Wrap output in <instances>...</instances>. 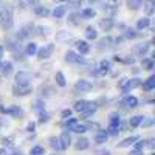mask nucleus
Returning a JSON list of instances; mask_svg holds the SVG:
<instances>
[{"instance_id": "1", "label": "nucleus", "mask_w": 155, "mask_h": 155, "mask_svg": "<svg viewBox=\"0 0 155 155\" xmlns=\"http://www.w3.org/2000/svg\"><path fill=\"white\" fill-rule=\"evenodd\" d=\"M14 23V16H12V9L11 8H6L3 12H2V17H0V27L3 30H9Z\"/></svg>"}, {"instance_id": "2", "label": "nucleus", "mask_w": 155, "mask_h": 155, "mask_svg": "<svg viewBox=\"0 0 155 155\" xmlns=\"http://www.w3.org/2000/svg\"><path fill=\"white\" fill-rule=\"evenodd\" d=\"M31 81H33V76H31L30 71L22 70V71H19V73L16 74V85L28 87V85H31Z\"/></svg>"}, {"instance_id": "3", "label": "nucleus", "mask_w": 155, "mask_h": 155, "mask_svg": "<svg viewBox=\"0 0 155 155\" xmlns=\"http://www.w3.org/2000/svg\"><path fill=\"white\" fill-rule=\"evenodd\" d=\"M0 112L8 115V116H12V118H22L23 116V109L19 107V106H9V107H0Z\"/></svg>"}, {"instance_id": "4", "label": "nucleus", "mask_w": 155, "mask_h": 155, "mask_svg": "<svg viewBox=\"0 0 155 155\" xmlns=\"http://www.w3.org/2000/svg\"><path fill=\"white\" fill-rule=\"evenodd\" d=\"M53 51H54V44H48V45H45L42 48H37L36 54H37V58L41 61H45V59H48L51 54H53Z\"/></svg>"}, {"instance_id": "5", "label": "nucleus", "mask_w": 155, "mask_h": 155, "mask_svg": "<svg viewBox=\"0 0 155 155\" xmlns=\"http://www.w3.org/2000/svg\"><path fill=\"white\" fill-rule=\"evenodd\" d=\"M92 88H93L92 82L85 81V79H79V81L74 84V92H76V93H87V92H90Z\"/></svg>"}, {"instance_id": "6", "label": "nucleus", "mask_w": 155, "mask_h": 155, "mask_svg": "<svg viewBox=\"0 0 155 155\" xmlns=\"http://www.w3.org/2000/svg\"><path fill=\"white\" fill-rule=\"evenodd\" d=\"M59 143H61V149L62 150H65V149H68L70 146H71V134L70 132H67V130H64L62 134H61V137H59Z\"/></svg>"}, {"instance_id": "7", "label": "nucleus", "mask_w": 155, "mask_h": 155, "mask_svg": "<svg viewBox=\"0 0 155 155\" xmlns=\"http://www.w3.org/2000/svg\"><path fill=\"white\" fill-rule=\"evenodd\" d=\"M113 47H115V41H113V37H110V36H106V37L99 39V42H98V48L99 50H110Z\"/></svg>"}, {"instance_id": "8", "label": "nucleus", "mask_w": 155, "mask_h": 155, "mask_svg": "<svg viewBox=\"0 0 155 155\" xmlns=\"http://www.w3.org/2000/svg\"><path fill=\"white\" fill-rule=\"evenodd\" d=\"M33 30H34V25H33V23L23 25V27L19 30V33H17V39H28V37L31 36Z\"/></svg>"}, {"instance_id": "9", "label": "nucleus", "mask_w": 155, "mask_h": 155, "mask_svg": "<svg viewBox=\"0 0 155 155\" xmlns=\"http://www.w3.org/2000/svg\"><path fill=\"white\" fill-rule=\"evenodd\" d=\"M141 85V79H138V78H132V79H127L126 84L123 85V92H129V90H134V88H138Z\"/></svg>"}, {"instance_id": "10", "label": "nucleus", "mask_w": 155, "mask_h": 155, "mask_svg": "<svg viewBox=\"0 0 155 155\" xmlns=\"http://www.w3.org/2000/svg\"><path fill=\"white\" fill-rule=\"evenodd\" d=\"M31 92H33L31 85H28V87L14 85V87H12V95H14V96H27V95H30Z\"/></svg>"}, {"instance_id": "11", "label": "nucleus", "mask_w": 155, "mask_h": 155, "mask_svg": "<svg viewBox=\"0 0 155 155\" xmlns=\"http://www.w3.org/2000/svg\"><path fill=\"white\" fill-rule=\"evenodd\" d=\"M110 70H112V62L110 61H101L99 62V65H98V74H101V76H106V74H109L110 73Z\"/></svg>"}, {"instance_id": "12", "label": "nucleus", "mask_w": 155, "mask_h": 155, "mask_svg": "<svg viewBox=\"0 0 155 155\" xmlns=\"http://www.w3.org/2000/svg\"><path fill=\"white\" fill-rule=\"evenodd\" d=\"M149 50H150V44H140V45L135 47L134 53H135V56H138V58H143V56H147Z\"/></svg>"}, {"instance_id": "13", "label": "nucleus", "mask_w": 155, "mask_h": 155, "mask_svg": "<svg viewBox=\"0 0 155 155\" xmlns=\"http://www.w3.org/2000/svg\"><path fill=\"white\" fill-rule=\"evenodd\" d=\"M96 110H98V101H88V104H87L85 110H84L81 115L84 116V118H87V116H92Z\"/></svg>"}, {"instance_id": "14", "label": "nucleus", "mask_w": 155, "mask_h": 155, "mask_svg": "<svg viewBox=\"0 0 155 155\" xmlns=\"http://www.w3.org/2000/svg\"><path fill=\"white\" fill-rule=\"evenodd\" d=\"M90 147V141L85 137H79L74 141V149L76 150H87Z\"/></svg>"}, {"instance_id": "15", "label": "nucleus", "mask_w": 155, "mask_h": 155, "mask_svg": "<svg viewBox=\"0 0 155 155\" xmlns=\"http://www.w3.org/2000/svg\"><path fill=\"white\" fill-rule=\"evenodd\" d=\"M65 62H70V64H82L84 62V58L82 56H78L74 51H67V53H65Z\"/></svg>"}, {"instance_id": "16", "label": "nucleus", "mask_w": 155, "mask_h": 155, "mask_svg": "<svg viewBox=\"0 0 155 155\" xmlns=\"http://www.w3.org/2000/svg\"><path fill=\"white\" fill-rule=\"evenodd\" d=\"M123 106L127 107V109H135V107H138V98H137V96H130V95L124 96Z\"/></svg>"}, {"instance_id": "17", "label": "nucleus", "mask_w": 155, "mask_h": 155, "mask_svg": "<svg viewBox=\"0 0 155 155\" xmlns=\"http://www.w3.org/2000/svg\"><path fill=\"white\" fill-rule=\"evenodd\" d=\"M107 140H109V134H107V130L98 129V132L95 134V143H96V144H104Z\"/></svg>"}, {"instance_id": "18", "label": "nucleus", "mask_w": 155, "mask_h": 155, "mask_svg": "<svg viewBox=\"0 0 155 155\" xmlns=\"http://www.w3.org/2000/svg\"><path fill=\"white\" fill-rule=\"evenodd\" d=\"M143 8H144V12L147 16H152L155 12V0H144V2H143Z\"/></svg>"}, {"instance_id": "19", "label": "nucleus", "mask_w": 155, "mask_h": 155, "mask_svg": "<svg viewBox=\"0 0 155 155\" xmlns=\"http://www.w3.org/2000/svg\"><path fill=\"white\" fill-rule=\"evenodd\" d=\"M34 14L37 17H48L50 16V9L47 6H42V5H37L34 6Z\"/></svg>"}, {"instance_id": "20", "label": "nucleus", "mask_w": 155, "mask_h": 155, "mask_svg": "<svg viewBox=\"0 0 155 155\" xmlns=\"http://www.w3.org/2000/svg\"><path fill=\"white\" fill-rule=\"evenodd\" d=\"M76 48H78V51H79L81 54H87L88 51H90V45L87 44V41H76Z\"/></svg>"}, {"instance_id": "21", "label": "nucleus", "mask_w": 155, "mask_h": 155, "mask_svg": "<svg viewBox=\"0 0 155 155\" xmlns=\"http://www.w3.org/2000/svg\"><path fill=\"white\" fill-rule=\"evenodd\" d=\"M99 27H101L102 31H110V30L113 28V19H110V17H104V19L99 22Z\"/></svg>"}, {"instance_id": "22", "label": "nucleus", "mask_w": 155, "mask_h": 155, "mask_svg": "<svg viewBox=\"0 0 155 155\" xmlns=\"http://www.w3.org/2000/svg\"><path fill=\"white\" fill-rule=\"evenodd\" d=\"M137 140H140V137H137V135H134V137H129V138H124L121 143H118V147H130L132 144H135V141Z\"/></svg>"}, {"instance_id": "23", "label": "nucleus", "mask_w": 155, "mask_h": 155, "mask_svg": "<svg viewBox=\"0 0 155 155\" xmlns=\"http://www.w3.org/2000/svg\"><path fill=\"white\" fill-rule=\"evenodd\" d=\"M155 88V76H149L147 79L143 82V90L144 92H152V90Z\"/></svg>"}, {"instance_id": "24", "label": "nucleus", "mask_w": 155, "mask_h": 155, "mask_svg": "<svg viewBox=\"0 0 155 155\" xmlns=\"http://www.w3.org/2000/svg\"><path fill=\"white\" fill-rule=\"evenodd\" d=\"M121 126V116L120 113H112L110 115V120H109V127H120Z\"/></svg>"}, {"instance_id": "25", "label": "nucleus", "mask_w": 155, "mask_h": 155, "mask_svg": "<svg viewBox=\"0 0 155 155\" xmlns=\"http://www.w3.org/2000/svg\"><path fill=\"white\" fill-rule=\"evenodd\" d=\"M150 27V19L146 16V17H141V19H138V22H137V30H146V28H149Z\"/></svg>"}, {"instance_id": "26", "label": "nucleus", "mask_w": 155, "mask_h": 155, "mask_svg": "<svg viewBox=\"0 0 155 155\" xmlns=\"http://www.w3.org/2000/svg\"><path fill=\"white\" fill-rule=\"evenodd\" d=\"M36 51H37L36 42H28L27 47H25V51H23V53H25V56H34Z\"/></svg>"}, {"instance_id": "27", "label": "nucleus", "mask_w": 155, "mask_h": 155, "mask_svg": "<svg viewBox=\"0 0 155 155\" xmlns=\"http://www.w3.org/2000/svg\"><path fill=\"white\" fill-rule=\"evenodd\" d=\"M85 37H87V41H95V39H98V31H96V28L87 27V28H85Z\"/></svg>"}, {"instance_id": "28", "label": "nucleus", "mask_w": 155, "mask_h": 155, "mask_svg": "<svg viewBox=\"0 0 155 155\" xmlns=\"http://www.w3.org/2000/svg\"><path fill=\"white\" fill-rule=\"evenodd\" d=\"M79 14H81L82 19H93V17L96 16V11H95L93 8H84Z\"/></svg>"}, {"instance_id": "29", "label": "nucleus", "mask_w": 155, "mask_h": 155, "mask_svg": "<svg viewBox=\"0 0 155 155\" xmlns=\"http://www.w3.org/2000/svg\"><path fill=\"white\" fill-rule=\"evenodd\" d=\"M54 81H56V84H58L59 87H65V85H67V79H65V76H64L62 71H56Z\"/></svg>"}, {"instance_id": "30", "label": "nucleus", "mask_w": 155, "mask_h": 155, "mask_svg": "<svg viewBox=\"0 0 155 155\" xmlns=\"http://www.w3.org/2000/svg\"><path fill=\"white\" fill-rule=\"evenodd\" d=\"M141 67H143V70H153L155 62L150 58H143V61H141Z\"/></svg>"}, {"instance_id": "31", "label": "nucleus", "mask_w": 155, "mask_h": 155, "mask_svg": "<svg viewBox=\"0 0 155 155\" xmlns=\"http://www.w3.org/2000/svg\"><path fill=\"white\" fill-rule=\"evenodd\" d=\"M87 104H88V101H87V99H79V101H76V102H74V107H73V109H74L76 112L82 113V112L85 110Z\"/></svg>"}, {"instance_id": "32", "label": "nucleus", "mask_w": 155, "mask_h": 155, "mask_svg": "<svg viewBox=\"0 0 155 155\" xmlns=\"http://www.w3.org/2000/svg\"><path fill=\"white\" fill-rule=\"evenodd\" d=\"M141 5H143V0H127V8L132 9V11L140 9Z\"/></svg>"}, {"instance_id": "33", "label": "nucleus", "mask_w": 155, "mask_h": 155, "mask_svg": "<svg viewBox=\"0 0 155 155\" xmlns=\"http://www.w3.org/2000/svg\"><path fill=\"white\" fill-rule=\"evenodd\" d=\"M0 143H2V146H3L5 149L14 147V138H12V137H3L2 140H0Z\"/></svg>"}, {"instance_id": "34", "label": "nucleus", "mask_w": 155, "mask_h": 155, "mask_svg": "<svg viewBox=\"0 0 155 155\" xmlns=\"http://www.w3.org/2000/svg\"><path fill=\"white\" fill-rule=\"evenodd\" d=\"M143 118H144L143 115H135V116H132V118L129 120V126H130V127H138V126L141 124V121H143Z\"/></svg>"}, {"instance_id": "35", "label": "nucleus", "mask_w": 155, "mask_h": 155, "mask_svg": "<svg viewBox=\"0 0 155 155\" xmlns=\"http://www.w3.org/2000/svg\"><path fill=\"white\" fill-rule=\"evenodd\" d=\"M17 48H19V42L16 41V39H6V50L17 51Z\"/></svg>"}, {"instance_id": "36", "label": "nucleus", "mask_w": 155, "mask_h": 155, "mask_svg": "<svg viewBox=\"0 0 155 155\" xmlns=\"http://www.w3.org/2000/svg\"><path fill=\"white\" fill-rule=\"evenodd\" d=\"M68 130H71V132H74V134H85L87 132V129H85V126L84 124H73Z\"/></svg>"}, {"instance_id": "37", "label": "nucleus", "mask_w": 155, "mask_h": 155, "mask_svg": "<svg viewBox=\"0 0 155 155\" xmlns=\"http://www.w3.org/2000/svg\"><path fill=\"white\" fill-rule=\"evenodd\" d=\"M124 37H126V39H135V37H138V33H137L135 28L126 27V28H124Z\"/></svg>"}, {"instance_id": "38", "label": "nucleus", "mask_w": 155, "mask_h": 155, "mask_svg": "<svg viewBox=\"0 0 155 155\" xmlns=\"http://www.w3.org/2000/svg\"><path fill=\"white\" fill-rule=\"evenodd\" d=\"M65 12H67L65 6H56L54 11H53V16H54L56 19H62L64 16H65Z\"/></svg>"}, {"instance_id": "39", "label": "nucleus", "mask_w": 155, "mask_h": 155, "mask_svg": "<svg viewBox=\"0 0 155 155\" xmlns=\"http://www.w3.org/2000/svg\"><path fill=\"white\" fill-rule=\"evenodd\" d=\"M50 118H51V115H50L48 112H45V110L39 112V124H45V123H48Z\"/></svg>"}, {"instance_id": "40", "label": "nucleus", "mask_w": 155, "mask_h": 155, "mask_svg": "<svg viewBox=\"0 0 155 155\" xmlns=\"http://www.w3.org/2000/svg\"><path fill=\"white\" fill-rule=\"evenodd\" d=\"M33 109H34L37 113H39V112H42V110H45V102H44V99H37V101H34Z\"/></svg>"}, {"instance_id": "41", "label": "nucleus", "mask_w": 155, "mask_h": 155, "mask_svg": "<svg viewBox=\"0 0 155 155\" xmlns=\"http://www.w3.org/2000/svg\"><path fill=\"white\" fill-rule=\"evenodd\" d=\"M50 146L53 147L54 150H62L61 149V143H59V138H56V137H51L50 138Z\"/></svg>"}, {"instance_id": "42", "label": "nucleus", "mask_w": 155, "mask_h": 155, "mask_svg": "<svg viewBox=\"0 0 155 155\" xmlns=\"http://www.w3.org/2000/svg\"><path fill=\"white\" fill-rule=\"evenodd\" d=\"M2 71L5 76H9L12 73V64L11 62H6V64H2Z\"/></svg>"}, {"instance_id": "43", "label": "nucleus", "mask_w": 155, "mask_h": 155, "mask_svg": "<svg viewBox=\"0 0 155 155\" xmlns=\"http://www.w3.org/2000/svg\"><path fill=\"white\" fill-rule=\"evenodd\" d=\"M44 153H45V149L42 146H34L30 150V155H44Z\"/></svg>"}, {"instance_id": "44", "label": "nucleus", "mask_w": 155, "mask_h": 155, "mask_svg": "<svg viewBox=\"0 0 155 155\" xmlns=\"http://www.w3.org/2000/svg\"><path fill=\"white\" fill-rule=\"evenodd\" d=\"M81 14H79V12H73V14L70 16V22L73 23V25H79L81 23Z\"/></svg>"}, {"instance_id": "45", "label": "nucleus", "mask_w": 155, "mask_h": 155, "mask_svg": "<svg viewBox=\"0 0 155 155\" xmlns=\"http://www.w3.org/2000/svg\"><path fill=\"white\" fill-rule=\"evenodd\" d=\"M73 124H76V118H71V116H70V118H65L62 121V127H65V129H70Z\"/></svg>"}, {"instance_id": "46", "label": "nucleus", "mask_w": 155, "mask_h": 155, "mask_svg": "<svg viewBox=\"0 0 155 155\" xmlns=\"http://www.w3.org/2000/svg\"><path fill=\"white\" fill-rule=\"evenodd\" d=\"M39 92H41V96L42 98H48V96H51V88L50 87H41V88H39Z\"/></svg>"}, {"instance_id": "47", "label": "nucleus", "mask_w": 155, "mask_h": 155, "mask_svg": "<svg viewBox=\"0 0 155 155\" xmlns=\"http://www.w3.org/2000/svg\"><path fill=\"white\" fill-rule=\"evenodd\" d=\"M153 123H155L153 118H143V121H141L140 126H143V127H150V126H153Z\"/></svg>"}, {"instance_id": "48", "label": "nucleus", "mask_w": 155, "mask_h": 155, "mask_svg": "<svg viewBox=\"0 0 155 155\" xmlns=\"http://www.w3.org/2000/svg\"><path fill=\"white\" fill-rule=\"evenodd\" d=\"M36 30H37V34L41 36V37L48 36V28H47V27H42V25H41V27H37Z\"/></svg>"}, {"instance_id": "49", "label": "nucleus", "mask_w": 155, "mask_h": 155, "mask_svg": "<svg viewBox=\"0 0 155 155\" xmlns=\"http://www.w3.org/2000/svg\"><path fill=\"white\" fill-rule=\"evenodd\" d=\"M135 143H137V144H135V149H137V150H143V149L146 147V140H137Z\"/></svg>"}, {"instance_id": "50", "label": "nucleus", "mask_w": 155, "mask_h": 155, "mask_svg": "<svg viewBox=\"0 0 155 155\" xmlns=\"http://www.w3.org/2000/svg\"><path fill=\"white\" fill-rule=\"evenodd\" d=\"M120 132H121V126L120 127H109V130H107V134L112 135V137H116Z\"/></svg>"}, {"instance_id": "51", "label": "nucleus", "mask_w": 155, "mask_h": 155, "mask_svg": "<svg viewBox=\"0 0 155 155\" xmlns=\"http://www.w3.org/2000/svg\"><path fill=\"white\" fill-rule=\"evenodd\" d=\"M93 155H112V152L109 149H98V150H95Z\"/></svg>"}, {"instance_id": "52", "label": "nucleus", "mask_w": 155, "mask_h": 155, "mask_svg": "<svg viewBox=\"0 0 155 155\" xmlns=\"http://www.w3.org/2000/svg\"><path fill=\"white\" fill-rule=\"evenodd\" d=\"M87 130H90V129H99V124L98 123H85L84 124Z\"/></svg>"}, {"instance_id": "53", "label": "nucleus", "mask_w": 155, "mask_h": 155, "mask_svg": "<svg viewBox=\"0 0 155 155\" xmlns=\"http://www.w3.org/2000/svg\"><path fill=\"white\" fill-rule=\"evenodd\" d=\"M36 130V123H33V121H30L28 124H27V132H30V134H33Z\"/></svg>"}, {"instance_id": "54", "label": "nucleus", "mask_w": 155, "mask_h": 155, "mask_svg": "<svg viewBox=\"0 0 155 155\" xmlns=\"http://www.w3.org/2000/svg\"><path fill=\"white\" fill-rule=\"evenodd\" d=\"M14 59L16 61H23L25 59V53H23V51H19V53L14 51Z\"/></svg>"}, {"instance_id": "55", "label": "nucleus", "mask_w": 155, "mask_h": 155, "mask_svg": "<svg viewBox=\"0 0 155 155\" xmlns=\"http://www.w3.org/2000/svg\"><path fill=\"white\" fill-rule=\"evenodd\" d=\"M61 116H62V120H65V118H70V116H71V110H70V109H65V110H62Z\"/></svg>"}, {"instance_id": "56", "label": "nucleus", "mask_w": 155, "mask_h": 155, "mask_svg": "<svg viewBox=\"0 0 155 155\" xmlns=\"http://www.w3.org/2000/svg\"><path fill=\"white\" fill-rule=\"evenodd\" d=\"M153 146H155V140H153V138H150V140H147V141H146V147L153 149Z\"/></svg>"}, {"instance_id": "57", "label": "nucleus", "mask_w": 155, "mask_h": 155, "mask_svg": "<svg viewBox=\"0 0 155 155\" xmlns=\"http://www.w3.org/2000/svg\"><path fill=\"white\" fill-rule=\"evenodd\" d=\"M129 155H144V153H143V150H137V149H135V150H132Z\"/></svg>"}, {"instance_id": "58", "label": "nucleus", "mask_w": 155, "mask_h": 155, "mask_svg": "<svg viewBox=\"0 0 155 155\" xmlns=\"http://www.w3.org/2000/svg\"><path fill=\"white\" fill-rule=\"evenodd\" d=\"M0 155H9V153H8V149H5V147H0Z\"/></svg>"}, {"instance_id": "59", "label": "nucleus", "mask_w": 155, "mask_h": 155, "mask_svg": "<svg viewBox=\"0 0 155 155\" xmlns=\"http://www.w3.org/2000/svg\"><path fill=\"white\" fill-rule=\"evenodd\" d=\"M3 54H5V48H3L2 45H0V59L3 58Z\"/></svg>"}, {"instance_id": "60", "label": "nucleus", "mask_w": 155, "mask_h": 155, "mask_svg": "<svg viewBox=\"0 0 155 155\" xmlns=\"http://www.w3.org/2000/svg\"><path fill=\"white\" fill-rule=\"evenodd\" d=\"M11 155H23V152H20V150H16V152H12Z\"/></svg>"}, {"instance_id": "61", "label": "nucleus", "mask_w": 155, "mask_h": 155, "mask_svg": "<svg viewBox=\"0 0 155 155\" xmlns=\"http://www.w3.org/2000/svg\"><path fill=\"white\" fill-rule=\"evenodd\" d=\"M54 2H68V0H54Z\"/></svg>"}, {"instance_id": "62", "label": "nucleus", "mask_w": 155, "mask_h": 155, "mask_svg": "<svg viewBox=\"0 0 155 155\" xmlns=\"http://www.w3.org/2000/svg\"><path fill=\"white\" fill-rule=\"evenodd\" d=\"M0 71H2V64H0Z\"/></svg>"}, {"instance_id": "63", "label": "nucleus", "mask_w": 155, "mask_h": 155, "mask_svg": "<svg viewBox=\"0 0 155 155\" xmlns=\"http://www.w3.org/2000/svg\"><path fill=\"white\" fill-rule=\"evenodd\" d=\"M0 17H2V11H0Z\"/></svg>"}]
</instances>
